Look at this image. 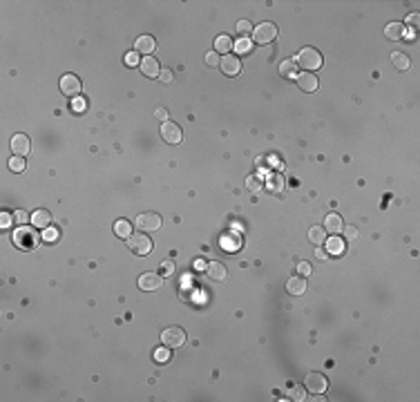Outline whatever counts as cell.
Wrapping results in <instances>:
<instances>
[{"mask_svg": "<svg viewBox=\"0 0 420 402\" xmlns=\"http://www.w3.org/2000/svg\"><path fill=\"white\" fill-rule=\"evenodd\" d=\"M295 63L299 67L309 70V72H313V70H320L322 67V54L317 50H313V47H302L295 54Z\"/></svg>", "mask_w": 420, "mask_h": 402, "instance_id": "6da1fadb", "label": "cell"}, {"mask_svg": "<svg viewBox=\"0 0 420 402\" xmlns=\"http://www.w3.org/2000/svg\"><path fill=\"white\" fill-rule=\"evenodd\" d=\"M161 344L168 349H179L186 344V331L179 329V326H168L161 333Z\"/></svg>", "mask_w": 420, "mask_h": 402, "instance_id": "7a4b0ae2", "label": "cell"}, {"mask_svg": "<svg viewBox=\"0 0 420 402\" xmlns=\"http://www.w3.org/2000/svg\"><path fill=\"white\" fill-rule=\"evenodd\" d=\"M277 38V27L275 22H262L257 27H253V40L260 45H268Z\"/></svg>", "mask_w": 420, "mask_h": 402, "instance_id": "3957f363", "label": "cell"}, {"mask_svg": "<svg viewBox=\"0 0 420 402\" xmlns=\"http://www.w3.org/2000/svg\"><path fill=\"white\" fill-rule=\"evenodd\" d=\"M134 226L141 232H157L161 228V217L157 212H141L134 221Z\"/></svg>", "mask_w": 420, "mask_h": 402, "instance_id": "277c9868", "label": "cell"}, {"mask_svg": "<svg viewBox=\"0 0 420 402\" xmlns=\"http://www.w3.org/2000/svg\"><path fill=\"white\" fill-rule=\"evenodd\" d=\"M127 248L139 257H145L152 253V239L145 235H132V237H127Z\"/></svg>", "mask_w": 420, "mask_h": 402, "instance_id": "5b68a950", "label": "cell"}, {"mask_svg": "<svg viewBox=\"0 0 420 402\" xmlns=\"http://www.w3.org/2000/svg\"><path fill=\"white\" fill-rule=\"evenodd\" d=\"M161 139H163L166 143H170V145H177V143H181V139H183L181 127H179L177 123L166 121V123H163V125H161Z\"/></svg>", "mask_w": 420, "mask_h": 402, "instance_id": "8992f818", "label": "cell"}, {"mask_svg": "<svg viewBox=\"0 0 420 402\" xmlns=\"http://www.w3.org/2000/svg\"><path fill=\"white\" fill-rule=\"evenodd\" d=\"M81 78L78 76H74V74H65V76L61 78V92L65 94V96H78L81 94Z\"/></svg>", "mask_w": 420, "mask_h": 402, "instance_id": "52a82bcc", "label": "cell"}, {"mask_svg": "<svg viewBox=\"0 0 420 402\" xmlns=\"http://www.w3.org/2000/svg\"><path fill=\"white\" fill-rule=\"evenodd\" d=\"M161 284H163V277L159 273H143L139 277V288L145 293H152V291H159Z\"/></svg>", "mask_w": 420, "mask_h": 402, "instance_id": "ba28073f", "label": "cell"}, {"mask_svg": "<svg viewBox=\"0 0 420 402\" xmlns=\"http://www.w3.org/2000/svg\"><path fill=\"white\" fill-rule=\"evenodd\" d=\"M11 145V152H14V157H25L32 150V141H29L27 134H14L9 141Z\"/></svg>", "mask_w": 420, "mask_h": 402, "instance_id": "9c48e42d", "label": "cell"}, {"mask_svg": "<svg viewBox=\"0 0 420 402\" xmlns=\"http://www.w3.org/2000/svg\"><path fill=\"white\" fill-rule=\"evenodd\" d=\"M219 67L226 76H237V74L242 72V61H239V56H235V54H226L219 61Z\"/></svg>", "mask_w": 420, "mask_h": 402, "instance_id": "30bf717a", "label": "cell"}, {"mask_svg": "<svg viewBox=\"0 0 420 402\" xmlns=\"http://www.w3.org/2000/svg\"><path fill=\"white\" fill-rule=\"evenodd\" d=\"M14 244L20 248H34L38 244V235H34L29 228H20V230L14 235Z\"/></svg>", "mask_w": 420, "mask_h": 402, "instance_id": "8fae6325", "label": "cell"}, {"mask_svg": "<svg viewBox=\"0 0 420 402\" xmlns=\"http://www.w3.org/2000/svg\"><path fill=\"white\" fill-rule=\"evenodd\" d=\"M304 386L309 391H313L315 396H317V393H324L326 391V378L322 373H309L304 378Z\"/></svg>", "mask_w": 420, "mask_h": 402, "instance_id": "7c38bea8", "label": "cell"}, {"mask_svg": "<svg viewBox=\"0 0 420 402\" xmlns=\"http://www.w3.org/2000/svg\"><path fill=\"white\" fill-rule=\"evenodd\" d=\"M298 85L302 92L311 94V92H317V87H320V81H317V76H315L313 72H302L298 76Z\"/></svg>", "mask_w": 420, "mask_h": 402, "instance_id": "4fadbf2b", "label": "cell"}, {"mask_svg": "<svg viewBox=\"0 0 420 402\" xmlns=\"http://www.w3.org/2000/svg\"><path fill=\"white\" fill-rule=\"evenodd\" d=\"M286 291L291 293V295H304L306 293V280L302 275H293L288 277L286 281Z\"/></svg>", "mask_w": 420, "mask_h": 402, "instance_id": "5bb4252c", "label": "cell"}, {"mask_svg": "<svg viewBox=\"0 0 420 402\" xmlns=\"http://www.w3.org/2000/svg\"><path fill=\"white\" fill-rule=\"evenodd\" d=\"M32 226H36V228H50L52 226V215H50V210H45V208H40V210H36V212H32Z\"/></svg>", "mask_w": 420, "mask_h": 402, "instance_id": "9a60e30c", "label": "cell"}, {"mask_svg": "<svg viewBox=\"0 0 420 402\" xmlns=\"http://www.w3.org/2000/svg\"><path fill=\"white\" fill-rule=\"evenodd\" d=\"M141 72H143V76H150V78H159V61L157 58H152V56H148V58H143L141 61Z\"/></svg>", "mask_w": 420, "mask_h": 402, "instance_id": "2e32d148", "label": "cell"}, {"mask_svg": "<svg viewBox=\"0 0 420 402\" xmlns=\"http://www.w3.org/2000/svg\"><path fill=\"white\" fill-rule=\"evenodd\" d=\"M206 273L210 275V280H215V281H224L228 275L226 266L221 264V262H210V264L206 266Z\"/></svg>", "mask_w": 420, "mask_h": 402, "instance_id": "e0dca14e", "label": "cell"}, {"mask_svg": "<svg viewBox=\"0 0 420 402\" xmlns=\"http://www.w3.org/2000/svg\"><path fill=\"white\" fill-rule=\"evenodd\" d=\"M134 47H137V54L141 52V54H152V52L157 50V40L152 38V36H139L137 43H134Z\"/></svg>", "mask_w": 420, "mask_h": 402, "instance_id": "ac0fdd59", "label": "cell"}, {"mask_svg": "<svg viewBox=\"0 0 420 402\" xmlns=\"http://www.w3.org/2000/svg\"><path fill=\"white\" fill-rule=\"evenodd\" d=\"M407 34V29H404L402 22H389L387 27H385V36H387L389 40H402V36Z\"/></svg>", "mask_w": 420, "mask_h": 402, "instance_id": "d6986e66", "label": "cell"}, {"mask_svg": "<svg viewBox=\"0 0 420 402\" xmlns=\"http://www.w3.org/2000/svg\"><path fill=\"white\" fill-rule=\"evenodd\" d=\"M221 248L224 250H230V253H235V250H239L242 248V237L239 235H235V232H226L224 237H221Z\"/></svg>", "mask_w": 420, "mask_h": 402, "instance_id": "ffe728a7", "label": "cell"}, {"mask_svg": "<svg viewBox=\"0 0 420 402\" xmlns=\"http://www.w3.org/2000/svg\"><path fill=\"white\" fill-rule=\"evenodd\" d=\"M235 47V43H232L230 36H226V34H221V36H217L215 38V52L217 54H230V50Z\"/></svg>", "mask_w": 420, "mask_h": 402, "instance_id": "44dd1931", "label": "cell"}, {"mask_svg": "<svg viewBox=\"0 0 420 402\" xmlns=\"http://www.w3.org/2000/svg\"><path fill=\"white\" fill-rule=\"evenodd\" d=\"M344 224H342V217L340 215H329L324 219V230L331 232V235H337V232H342Z\"/></svg>", "mask_w": 420, "mask_h": 402, "instance_id": "7402d4cb", "label": "cell"}, {"mask_svg": "<svg viewBox=\"0 0 420 402\" xmlns=\"http://www.w3.org/2000/svg\"><path fill=\"white\" fill-rule=\"evenodd\" d=\"M391 65L396 67V70H400V72H407L411 65V61L407 58V54H402V52H393L391 54Z\"/></svg>", "mask_w": 420, "mask_h": 402, "instance_id": "603a6c76", "label": "cell"}, {"mask_svg": "<svg viewBox=\"0 0 420 402\" xmlns=\"http://www.w3.org/2000/svg\"><path fill=\"white\" fill-rule=\"evenodd\" d=\"M280 74L286 78H298V63H295V58L284 61L282 65H280Z\"/></svg>", "mask_w": 420, "mask_h": 402, "instance_id": "cb8c5ba5", "label": "cell"}, {"mask_svg": "<svg viewBox=\"0 0 420 402\" xmlns=\"http://www.w3.org/2000/svg\"><path fill=\"white\" fill-rule=\"evenodd\" d=\"M309 242L315 244V246H322V244L326 242V230L324 228H320V226H313L309 230Z\"/></svg>", "mask_w": 420, "mask_h": 402, "instance_id": "d4e9b609", "label": "cell"}, {"mask_svg": "<svg viewBox=\"0 0 420 402\" xmlns=\"http://www.w3.org/2000/svg\"><path fill=\"white\" fill-rule=\"evenodd\" d=\"M114 232H116V237H123V239L132 237V226H130V221L119 219L114 224Z\"/></svg>", "mask_w": 420, "mask_h": 402, "instance_id": "484cf974", "label": "cell"}, {"mask_svg": "<svg viewBox=\"0 0 420 402\" xmlns=\"http://www.w3.org/2000/svg\"><path fill=\"white\" fill-rule=\"evenodd\" d=\"M326 250H329V253L331 255H340L344 250V242L340 237H331V239H326Z\"/></svg>", "mask_w": 420, "mask_h": 402, "instance_id": "4316f807", "label": "cell"}, {"mask_svg": "<svg viewBox=\"0 0 420 402\" xmlns=\"http://www.w3.org/2000/svg\"><path fill=\"white\" fill-rule=\"evenodd\" d=\"M288 398H291V400H295V402L306 400L304 386H299V385H291V389H288Z\"/></svg>", "mask_w": 420, "mask_h": 402, "instance_id": "83f0119b", "label": "cell"}, {"mask_svg": "<svg viewBox=\"0 0 420 402\" xmlns=\"http://www.w3.org/2000/svg\"><path fill=\"white\" fill-rule=\"evenodd\" d=\"M159 275H161V277L175 275V262H172V259H166V262H161V266H159Z\"/></svg>", "mask_w": 420, "mask_h": 402, "instance_id": "f1b7e54d", "label": "cell"}, {"mask_svg": "<svg viewBox=\"0 0 420 402\" xmlns=\"http://www.w3.org/2000/svg\"><path fill=\"white\" fill-rule=\"evenodd\" d=\"M14 221H16L18 226H25V224L32 221V215H29L27 210H16V212H14Z\"/></svg>", "mask_w": 420, "mask_h": 402, "instance_id": "f546056e", "label": "cell"}, {"mask_svg": "<svg viewBox=\"0 0 420 402\" xmlns=\"http://www.w3.org/2000/svg\"><path fill=\"white\" fill-rule=\"evenodd\" d=\"M9 170L11 172H22L25 170V159H22V157H11L9 159Z\"/></svg>", "mask_w": 420, "mask_h": 402, "instance_id": "4dcf8cb0", "label": "cell"}, {"mask_svg": "<svg viewBox=\"0 0 420 402\" xmlns=\"http://www.w3.org/2000/svg\"><path fill=\"white\" fill-rule=\"evenodd\" d=\"M155 360H157V362H161V364H166L168 360H170V349H168V347L157 349V351H155Z\"/></svg>", "mask_w": 420, "mask_h": 402, "instance_id": "1f68e13d", "label": "cell"}, {"mask_svg": "<svg viewBox=\"0 0 420 402\" xmlns=\"http://www.w3.org/2000/svg\"><path fill=\"white\" fill-rule=\"evenodd\" d=\"M237 32L242 34V36H248V34L253 32V25H250L248 20H239L237 22Z\"/></svg>", "mask_w": 420, "mask_h": 402, "instance_id": "d6a6232c", "label": "cell"}, {"mask_svg": "<svg viewBox=\"0 0 420 402\" xmlns=\"http://www.w3.org/2000/svg\"><path fill=\"white\" fill-rule=\"evenodd\" d=\"M235 50H237L239 54H248L250 52V40L244 38V40H239V43H235Z\"/></svg>", "mask_w": 420, "mask_h": 402, "instance_id": "836d02e7", "label": "cell"}, {"mask_svg": "<svg viewBox=\"0 0 420 402\" xmlns=\"http://www.w3.org/2000/svg\"><path fill=\"white\" fill-rule=\"evenodd\" d=\"M43 239H45L47 244H50V242H56V239H58V232H56V228H45Z\"/></svg>", "mask_w": 420, "mask_h": 402, "instance_id": "e575fe53", "label": "cell"}, {"mask_svg": "<svg viewBox=\"0 0 420 402\" xmlns=\"http://www.w3.org/2000/svg\"><path fill=\"white\" fill-rule=\"evenodd\" d=\"M219 54H217V52H210V54H206V63H208L210 67H215V65H219Z\"/></svg>", "mask_w": 420, "mask_h": 402, "instance_id": "d590c367", "label": "cell"}, {"mask_svg": "<svg viewBox=\"0 0 420 402\" xmlns=\"http://www.w3.org/2000/svg\"><path fill=\"white\" fill-rule=\"evenodd\" d=\"M298 273L302 277L311 275V264H309V262H299V264H298Z\"/></svg>", "mask_w": 420, "mask_h": 402, "instance_id": "8d00e7d4", "label": "cell"}, {"mask_svg": "<svg viewBox=\"0 0 420 402\" xmlns=\"http://www.w3.org/2000/svg\"><path fill=\"white\" fill-rule=\"evenodd\" d=\"M342 232H344V237H347V239H355V237H358V230H355L353 226H344Z\"/></svg>", "mask_w": 420, "mask_h": 402, "instance_id": "74e56055", "label": "cell"}, {"mask_svg": "<svg viewBox=\"0 0 420 402\" xmlns=\"http://www.w3.org/2000/svg\"><path fill=\"white\" fill-rule=\"evenodd\" d=\"M125 63H127L130 67L137 65V63H139V54H137V52H130V54L125 56Z\"/></svg>", "mask_w": 420, "mask_h": 402, "instance_id": "f35d334b", "label": "cell"}, {"mask_svg": "<svg viewBox=\"0 0 420 402\" xmlns=\"http://www.w3.org/2000/svg\"><path fill=\"white\" fill-rule=\"evenodd\" d=\"M155 116H157V119H159V121H163V123H166V121H168V110H166V107H157Z\"/></svg>", "mask_w": 420, "mask_h": 402, "instance_id": "ab89813d", "label": "cell"}, {"mask_svg": "<svg viewBox=\"0 0 420 402\" xmlns=\"http://www.w3.org/2000/svg\"><path fill=\"white\" fill-rule=\"evenodd\" d=\"M159 81L170 83L172 81V72H170V70H161V72H159Z\"/></svg>", "mask_w": 420, "mask_h": 402, "instance_id": "60d3db41", "label": "cell"}, {"mask_svg": "<svg viewBox=\"0 0 420 402\" xmlns=\"http://www.w3.org/2000/svg\"><path fill=\"white\" fill-rule=\"evenodd\" d=\"M315 257H317V259H322V262H324V259H329V250H324V248H322V246H317V250H315Z\"/></svg>", "mask_w": 420, "mask_h": 402, "instance_id": "b9f144b4", "label": "cell"}, {"mask_svg": "<svg viewBox=\"0 0 420 402\" xmlns=\"http://www.w3.org/2000/svg\"><path fill=\"white\" fill-rule=\"evenodd\" d=\"M418 20H420V16H418V14H411V16L407 18V22H409L411 27H418Z\"/></svg>", "mask_w": 420, "mask_h": 402, "instance_id": "7bdbcfd3", "label": "cell"}, {"mask_svg": "<svg viewBox=\"0 0 420 402\" xmlns=\"http://www.w3.org/2000/svg\"><path fill=\"white\" fill-rule=\"evenodd\" d=\"M248 188H250V190H257V188H260V181H257V179H250Z\"/></svg>", "mask_w": 420, "mask_h": 402, "instance_id": "ee69618b", "label": "cell"}, {"mask_svg": "<svg viewBox=\"0 0 420 402\" xmlns=\"http://www.w3.org/2000/svg\"><path fill=\"white\" fill-rule=\"evenodd\" d=\"M9 219H11V217H9V215H7V212H5V215H2V226H5V228H7V226H9Z\"/></svg>", "mask_w": 420, "mask_h": 402, "instance_id": "f6af8a7d", "label": "cell"}, {"mask_svg": "<svg viewBox=\"0 0 420 402\" xmlns=\"http://www.w3.org/2000/svg\"><path fill=\"white\" fill-rule=\"evenodd\" d=\"M74 107H76V110H83V101H74Z\"/></svg>", "mask_w": 420, "mask_h": 402, "instance_id": "bcb514c9", "label": "cell"}]
</instances>
